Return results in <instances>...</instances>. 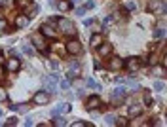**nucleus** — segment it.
<instances>
[{
  "instance_id": "39448f33",
  "label": "nucleus",
  "mask_w": 167,
  "mask_h": 127,
  "mask_svg": "<svg viewBox=\"0 0 167 127\" xmlns=\"http://www.w3.org/2000/svg\"><path fill=\"white\" fill-rule=\"evenodd\" d=\"M32 101H34V105H48V102H50L48 91H38V93L32 97Z\"/></svg>"
},
{
  "instance_id": "6ab92c4d",
  "label": "nucleus",
  "mask_w": 167,
  "mask_h": 127,
  "mask_svg": "<svg viewBox=\"0 0 167 127\" xmlns=\"http://www.w3.org/2000/svg\"><path fill=\"white\" fill-rule=\"evenodd\" d=\"M152 74H154V76H161V78H163V76H165V66H156L154 70H152Z\"/></svg>"
},
{
  "instance_id": "473e14b6",
  "label": "nucleus",
  "mask_w": 167,
  "mask_h": 127,
  "mask_svg": "<svg viewBox=\"0 0 167 127\" xmlns=\"http://www.w3.org/2000/svg\"><path fill=\"white\" fill-rule=\"evenodd\" d=\"M15 123H17V120H15V118H10V120L6 121V125H15Z\"/></svg>"
},
{
  "instance_id": "dca6fc26",
  "label": "nucleus",
  "mask_w": 167,
  "mask_h": 127,
  "mask_svg": "<svg viewBox=\"0 0 167 127\" xmlns=\"http://www.w3.org/2000/svg\"><path fill=\"white\" fill-rule=\"evenodd\" d=\"M32 42H34V46H36L40 51H46V50H48V48H46V42H44L42 36H32Z\"/></svg>"
},
{
  "instance_id": "4468645a",
  "label": "nucleus",
  "mask_w": 167,
  "mask_h": 127,
  "mask_svg": "<svg viewBox=\"0 0 167 127\" xmlns=\"http://www.w3.org/2000/svg\"><path fill=\"white\" fill-rule=\"evenodd\" d=\"M110 68H114V70L124 68V59H120V57H112V59H110Z\"/></svg>"
},
{
  "instance_id": "20e7f679",
  "label": "nucleus",
  "mask_w": 167,
  "mask_h": 127,
  "mask_svg": "<svg viewBox=\"0 0 167 127\" xmlns=\"http://www.w3.org/2000/svg\"><path fill=\"white\" fill-rule=\"evenodd\" d=\"M21 68V61L17 59V57H10V59L6 61V70L8 72H17Z\"/></svg>"
},
{
  "instance_id": "4be33fe9",
  "label": "nucleus",
  "mask_w": 167,
  "mask_h": 127,
  "mask_svg": "<svg viewBox=\"0 0 167 127\" xmlns=\"http://www.w3.org/2000/svg\"><path fill=\"white\" fill-rule=\"evenodd\" d=\"M53 123H55V125H59V127H63V125H66V120L61 118V116H53Z\"/></svg>"
},
{
  "instance_id": "58836bf2",
  "label": "nucleus",
  "mask_w": 167,
  "mask_h": 127,
  "mask_svg": "<svg viewBox=\"0 0 167 127\" xmlns=\"http://www.w3.org/2000/svg\"><path fill=\"white\" fill-rule=\"evenodd\" d=\"M0 19H2V11H0Z\"/></svg>"
},
{
  "instance_id": "f8f14e48",
  "label": "nucleus",
  "mask_w": 167,
  "mask_h": 127,
  "mask_svg": "<svg viewBox=\"0 0 167 127\" xmlns=\"http://www.w3.org/2000/svg\"><path fill=\"white\" fill-rule=\"evenodd\" d=\"M42 36H46V38H55V29L50 25V23L42 25Z\"/></svg>"
},
{
  "instance_id": "b1692460",
  "label": "nucleus",
  "mask_w": 167,
  "mask_h": 127,
  "mask_svg": "<svg viewBox=\"0 0 167 127\" xmlns=\"http://www.w3.org/2000/svg\"><path fill=\"white\" fill-rule=\"evenodd\" d=\"M57 6H59V10H61V11H66V10L70 8V2H66V0H61V2H59Z\"/></svg>"
},
{
  "instance_id": "aec40b11",
  "label": "nucleus",
  "mask_w": 167,
  "mask_h": 127,
  "mask_svg": "<svg viewBox=\"0 0 167 127\" xmlns=\"http://www.w3.org/2000/svg\"><path fill=\"white\" fill-rule=\"evenodd\" d=\"M38 11H40V6H30V8H29V15H27V17H34V15H38Z\"/></svg>"
},
{
  "instance_id": "393cba45",
  "label": "nucleus",
  "mask_w": 167,
  "mask_h": 127,
  "mask_svg": "<svg viewBox=\"0 0 167 127\" xmlns=\"http://www.w3.org/2000/svg\"><path fill=\"white\" fill-rule=\"evenodd\" d=\"M142 101H144V106H150V105H152V95H150V93H144Z\"/></svg>"
},
{
  "instance_id": "4c0bfd02",
  "label": "nucleus",
  "mask_w": 167,
  "mask_h": 127,
  "mask_svg": "<svg viewBox=\"0 0 167 127\" xmlns=\"http://www.w3.org/2000/svg\"><path fill=\"white\" fill-rule=\"evenodd\" d=\"M8 2H10V0H0V6H6Z\"/></svg>"
},
{
  "instance_id": "0eeeda50",
  "label": "nucleus",
  "mask_w": 167,
  "mask_h": 127,
  "mask_svg": "<svg viewBox=\"0 0 167 127\" xmlns=\"http://www.w3.org/2000/svg\"><path fill=\"white\" fill-rule=\"evenodd\" d=\"M82 72V66L80 63H70L69 65V72H66V78H78Z\"/></svg>"
},
{
  "instance_id": "e433bc0d",
  "label": "nucleus",
  "mask_w": 167,
  "mask_h": 127,
  "mask_svg": "<svg viewBox=\"0 0 167 127\" xmlns=\"http://www.w3.org/2000/svg\"><path fill=\"white\" fill-rule=\"evenodd\" d=\"M2 29H6V21H4V19H0V30H2Z\"/></svg>"
},
{
  "instance_id": "9d476101",
  "label": "nucleus",
  "mask_w": 167,
  "mask_h": 127,
  "mask_svg": "<svg viewBox=\"0 0 167 127\" xmlns=\"http://www.w3.org/2000/svg\"><path fill=\"white\" fill-rule=\"evenodd\" d=\"M141 112H142V105H131L127 110V116H129V120H133V118L141 116Z\"/></svg>"
},
{
  "instance_id": "f03ea898",
  "label": "nucleus",
  "mask_w": 167,
  "mask_h": 127,
  "mask_svg": "<svg viewBox=\"0 0 167 127\" xmlns=\"http://www.w3.org/2000/svg\"><path fill=\"white\" fill-rule=\"evenodd\" d=\"M125 97H127V91H125L124 87H116L114 93H112V105H114V106H120L121 102H124Z\"/></svg>"
},
{
  "instance_id": "bb28decb",
  "label": "nucleus",
  "mask_w": 167,
  "mask_h": 127,
  "mask_svg": "<svg viewBox=\"0 0 167 127\" xmlns=\"http://www.w3.org/2000/svg\"><path fill=\"white\" fill-rule=\"evenodd\" d=\"M154 34H156V38H163V36H165V29H163V27H161V29H156Z\"/></svg>"
},
{
  "instance_id": "7c9ffc66",
  "label": "nucleus",
  "mask_w": 167,
  "mask_h": 127,
  "mask_svg": "<svg viewBox=\"0 0 167 127\" xmlns=\"http://www.w3.org/2000/svg\"><path fill=\"white\" fill-rule=\"evenodd\" d=\"M6 99H8V93L4 91V87H0V102H2V101H6Z\"/></svg>"
},
{
  "instance_id": "f3484780",
  "label": "nucleus",
  "mask_w": 167,
  "mask_h": 127,
  "mask_svg": "<svg viewBox=\"0 0 167 127\" xmlns=\"http://www.w3.org/2000/svg\"><path fill=\"white\" fill-rule=\"evenodd\" d=\"M89 44H91V48H99V46H101L103 44V38L101 36H99V34H93V36H91V40H89Z\"/></svg>"
},
{
  "instance_id": "1a4fd4ad",
  "label": "nucleus",
  "mask_w": 167,
  "mask_h": 127,
  "mask_svg": "<svg viewBox=\"0 0 167 127\" xmlns=\"http://www.w3.org/2000/svg\"><path fill=\"white\" fill-rule=\"evenodd\" d=\"M99 105H101V99H99V95H91L89 99H87V102H85V108H87V110H95Z\"/></svg>"
},
{
  "instance_id": "c756f323",
  "label": "nucleus",
  "mask_w": 167,
  "mask_h": 127,
  "mask_svg": "<svg viewBox=\"0 0 167 127\" xmlns=\"http://www.w3.org/2000/svg\"><path fill=\"white\" fill-rule=\"evenodd\" d=\"M59 85H61V89H69V87H70L69 78H66V80H61V84H59Z\"/></svg>"
},
{
  "instance_id": "412c9836",
  "label": "nucleus",
  "mask_w": 167,
  "mask_h": 127,
  "mask_svg": "<svg viewBox=\"0 0 167 127\" xmlns=\"http://www.w3.org/2000/svg\"><path fill=\"white\" fill-rule=\"evenodd\" d=\"M124 84H127L131 89H137V87H139V82H137V80H133V78H131V80H129V78H125V82H124Z\"/></svg>"
},
{
  "instance_id": "423d86ee",
  "label": "nucleus",
  "mask_w": 167,
  "mask_h": 127,
  "mask_svg": "<svg viewBox=\"0 0 167 127\" xmlns=\"http://www.w3.org/2000/svg\"><path fill=\"white\" fill-rule=\"evenodd\" d=\"M124 66L129 68V72H137L141 68V59H139V57H129V61L124 63Z\"/></svg>"
},
{
  "instance_id": "6e6552de",
  "label": "nucleus",
  "mask_w": 167,
  "mask_h": 127,
  "mask_svg": "<svg viewBox=\"0 0 167 127\" xmlns=\"http://www.w3.org/2000/svg\"><path fill=\"white\" fill-rule=\"evenodd\" d=\"M57 74H51L44 80V85H46V91H55V82H57Z\"/></svg>"
},
{
  "instance_id": "a211bd4d",
  "label": "nucleus",
  "mask_w": 167,
  "mask_h": 127,
  "mask_svg": "<svg viewBox=\"0 0 167 127\" xmlns=\"http://www.w3.org/2000/svg\"><path fill=\"white\" fill-rule=\"evenodd\" d=\"M21 50H23V53H27V55H34V48L29 46V44H23V46H21Z\"/></svg>"
},
{
  "instance_id": "ea45409f",
  "label": "nucleus",
  "mask_w": 167,
  "mask_h": 127,
  "mask_svg": "<svg viewBox=\"0 0 167 127\" xmlns=\"http://www.w3.org/2000/svg\"><path fill=\"white\" fill-rule=\"evenodd\" d=\"M70 2H78V0H70Z\"/></svg>"
},
{
  "instance_id": "f257e3e1",
  "label": "nucleus",
  "mask_w": 167,
  "mask_h": 127,
  "mask_svg": "<svg viewBox=\"0 0 167 127\" xmlns=\"http://www.w3.org/2000/svg\"><path fill=\"white\" fill-rule=\"evenodd\" d=\"M57 25H59V29H61L63 32L70 34V36H74V34H76V29H74V25H72V21H69V19H65V17L57 19Z\"/></svg>"
},
{
  "instance_id": "2eb2a0df",
  "label": "nucleus",
  "mask_w": 167,
  "mask_h": 127,
  "mask_svg": "<svg viewBox=\"0 0 167 127\" xmlns=\"http://www.w3.org/2000/svg\"><path fill=\"white\" fill-rule=\"evenodd\" d=\"M29 25V17L27 15H17V19H15V27L17 29H25Z\"/></svg>"
},
{
  "instance_id": "5701e85b",
  "label": "nucleus",
  "mask_w": 167,
  "mask_h": 127,
  "mask_svg": "<svg viewBox=\"0 0 167 127\" xmlns=\"http://www.w3.org/2000/svg\"><path fill=\"white\" fill-rule=\"evenodd\" d=\"M85 84L89 85V87H93V89H101V84H97L93 78H87V82H85Z\"/></svg>"
},
{
  "instance_id": "c9c22d12",
  "label": "nucleus",
  "mask_w": 167,
  "mask_h": 127,
  "mask_svg": "<svg viewBox=\"0 0 167 127\" xmlns=\"http://www.w3.org/2000/svg\"><path fill=\"white\" fill-rule=\"evenodd\" d=\"M76 14H78V15H84V14H85V8H78Z\"/></svg>"
},
{
  "instance_id": "a878e982",
  "label": "nucleus",
  "mask_w": 167,
  "mask_h": 127,
  "mask_svg": "<svg viewBox=\"0 0 167 127\" xmlns=\"http://www.w3.org/2000/svg\"><path fill=\"white\" fill-rule=\"evenodd\" d=\"M154 89H158V91H163V89H165V82H163V80H161V82L158 80V82L154 84Z\"/></svg>"
},
{
  "instance_id": "c85d7f7f",
  "label": "nucleus",
  "mask_w": 167,
  "mask_h": 127,
  "mask_svg": "<svg viewBox=\"0 0 167 127\" xmlns=\"http://www.w3.org/2000/svg\"><path fill=\"white\" fill-rule=\"evenodd\" d=\"M125 8H127L129 11H133V10H135V8H137V4H135V2H133V0H127V2H125Z\"/></svg>"
},
{
  "instance_id": "ddd939ff",
  "label": "nucleus",
  "mask_w": 167,
  "mask_h": 127,
  "mask_svg": "<svg viewBox=\"0 0 167 127\" xmlns=\"http://www.w3.org/2000/svg\"><path fill=\"white\" fill-rule=\"evenodd\" d=\"M97 50H99V55L101 57H106V55L112 53V44H101Z\"/></svg>"
},
{
  "instance_id": "2f4dec72",
  "label": "nucleus",
  "mask_w": 167,
  "mask_h": 127,
  "mask_svg": "<svg viewBox=\"0 0 167 127\" xmlns=\"http://www.w3.org/2000/svg\"><path fill=\"white\" fill-rule=\"evenodd\" d=\"M74 127H91V123H87V121H76Z\"/></svg>"
},
{
  "instance_id": "f704fd0d",
  "label": "nucleus",
  "mask_w": 167,
  "mask_h": 127,
  "mask_svg": "<svg viewBox=\"0 0 167 127\" xmlns=\"http://www.w3.org/2000/svg\"><path fill=\"white\" fill-rule=\"evenodd\" d=\"M48 65H50V66H51V68H57V66H59V63H57V61H50V63H48Z\"/></svg>"
},
{
  "instance_id": "7ed1b4c3",
  "label": "nucleus",
  "mask_w": 167,
  "mask_h": 127,
  "mask_svg": "<svg viewBox=\"0 0 167 127\" xmlns=\"http://www.w3.org/2000/svg\"><path fill=\"white\" fill-rule=\"evenodd\" d=\"M65 51L70 53V55H80L82 46H80V42H78V40H70V42L65 44Z\"/></svg>"
},
{
  "instance_id": "cd10ccee",
  "label": "nucleus",
  "mask_w": 167,
  "mask_h": 127,
  "mask_svg": "<svg viewBox=\"0 0 167 127\" xmlns=\"http://www.w3.org/2000/svg\"><path fill=\"white\" fill-rule=\"evenodd\" d=\"M106 123H108V125H116V116L108 114V116H106Z\"/></svg>"
},
{
  "instance_id": "9b49d317",
  "label": "nucleus",
  "mask_w": 167,
  "mask_h": 127,
  "mask_svg": "<svg viewBox=\"0 0 167 127\" xmlns=\"http://www.w3.org/2000/svg\"><path fill=\"white\" fill-rule=\"evenodd\" d=\"M70 108H72V106L69 105V102H61V105L53 110V116H59V114H69V112H70Z\"/></svg>"
},
{
  "instance_id": "a19ab883",
  "label": "nucleus",
  "mask_w": 167,
  "mask_h": 127,
  "mask_svg": "<svg viewBox=\"0 0 167 127\" xmlns=\"http://www.w3.org/2000/svg\"><path fill=\"white\" fill-rule=\"evenodd\" d=\"M0 116H2V112H0Z\"/></svg>"
},
{
  "instance_id": "72a5a7b5",
  "label": "nucleus",
  "mask_w": 167,
  "mask_h": 127,
  "mask_svg": "<svg viewBox=\"0 0 167 127\" xmlns=\"http://www.w3.org/2000/svg\"><path fill=\"white\" fill-rule=\"evenodd\" d=\"M112 21H114V17H106V19H105V25H106V27L112 25Z\"/></svg>"
}]
</instances>
